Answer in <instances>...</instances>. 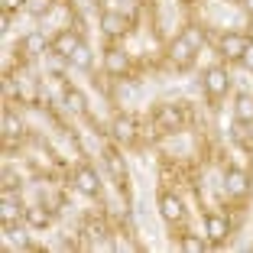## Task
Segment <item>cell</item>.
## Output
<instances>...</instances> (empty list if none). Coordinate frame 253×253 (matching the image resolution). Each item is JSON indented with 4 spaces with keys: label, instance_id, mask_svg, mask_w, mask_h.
Segmentation results:
<instances>
[{
    "label": "cell",
    "instance_id": "9a60e30c",
    "mask_svg": "<svg viewBox=\"0 0 253 253\" xmlns=\"http://www.w3.org/2000/svg\"><path fill=\"white\" fill-rule=\"evenodd\" d=\"M68 62H72L75 68H82V72H88L91 65H94V52H91V45L88 42H82L78 49H75L72 55H68Z\"/></svg>",
    "mask_w": 253,
    "mask_h": 253
},
{
    "label": "cell",
    "instance_id": "603a6c76",
    "mask_svg": "<svg viewBox=\"0 0 253 253\" xmlns=\"http://www.w3.org/2000/svg\"><path fill=\"white\" fill-rule=\"evenodd\" d=\"M13 188H20V175L13 169H3V192H13Z\"/></svg>",
    "mask_w": 253,
    "mask_h": 253
},
{
    "label": "cell",
    "instance_id": "e0dca14e",
    "mask_svg": "<svg viewBox=\"0 0 253 253\" xmlns=\"http://www.w3.org/2000/svg\"><path fill=\"white\" fill-rule=\"evenodd\" d=\"M172 59L179 62V65H188V62L195 59V49H192V45H188L185 39L179 36V39H175V42H172Z\"/></svg>",
    "mask_w": 253,
    "mask_h": 253
},
{
    "label": "cell",
    "instance_id": "5bb4252c",
    "mask_svg": "<svg viewBox=\"0 0 253 253\" xmlns=\"http://www.w3.org/2000/svg\"><path fill=\"white\" fill-rule=\"evenodd\" d=\"M62 101H65V111L68 114H84V111H88V101H84V94L78 88H65Z\"/></svg>",
    "mask_w": 253,
    "mask_h": 253
},
{
    "label": "cell",
    "instance_id": "30bf717a",
    "mask_svg": "<svg viewBox=\"0 0 253 253\" xmlns=\"http://www.w3.org/2000/svg\"><path fill=\"white\" fill-rule=\"evenodd\" d=\"M159 214L166 217V221H182V217H185V208H182V201L175 198V195H163V198H159Z\"/></svg>",
    "mask_w": 253,
    "mask_h": 253
},
{
    "label": "cell",
    "instance_id": "484cf974",
    "mask_svg": "<svg viewBox=\"0 0 253 253\" xmlns=\"http://www.w3.org/2000/svg\"><path fill=\"white\" fill-rule=\"evenodd\" d=\"M0 30H3V33L10 30V13H3V16H0Z\"/></svg>",
    "mask_w": 253,
    "mask_h": 253
},
{
    "label": "cell",
    "instance_id": "ffe728a7",
    "mask_svg": "<svg viewBox=\"0 0 253 253\" xmlns=\"http://www.w3.org/2000/svg\"><path fill=\"white\" fill-rule=\"evenodd\" d=\"M0 126H3V133H7V136H20V130H23L20 117H13L10 111H3V120H0Z\"/></svg>",
    "mask_w": 253,
    "mask_h": 253
},
{
    "label": "cell",
    "instance_id": "7c38bea8",
    "mask_svg": "<svg viewBox=\"0 0 253 253\" xmlns=\"http://www.w3.org/2000/svg\"><path fill=\"white\" fill-rule=\"evenodd\" d=\"M126 65H130V59H126L124 49H107V52H104V68L111 75H124Z\"/></svg>",
    "mask_w": 253,
    "mask_h": 253
},
{
    "label": "cell",
    "instance_id": "5b68a950",
    "mask_svg": "<svg viewBox=\"0 0 253 253\" xmlns=\"http://www.w3.org/2000/svg\"><path fill=\"white\" fill-rule=\"evenodd\" d=\"M23 221L30 224L33 231H45L52 224V211L45 208V205H30V208H23Z\"/></svg>",
    "mask_w": 253,
    "mask_h": 253
},
{
    "label": "cell",
    "instance_id": "ac0fdd59",
    "mask_svg": "<svg viewBox=\"0 0 253 253\" xmlns=\"http://www.w3.org/2000/svg\"><path fill=\"white\" fill-rule=\"evenodd\" d=\"M23 49H26L30 55H39V52H45V49H49V42H45L42 33H30V36L23 39Z\"/></svg>",
    "mask_w": 253,
    "mask_h": 253
},
{
    "label": "cell",
    "instance_id": "cb8c5ba5",
    "mask_svg": "<svg viewBox=\"0 0 253 253\" xmlns=\"http://www.w3.org/2000/svg\"><path fill=\"white\" fill-rule=\"evenodd\" d=\"M3 13H16V10H26V0H0Z\"/></svg>",
    "mask_w": 253,
    "mask_h": 253
},
{
    "label": "cell",
    "instance_id": "277c9868",
    "mask_svg": "<svg viewBox=\"0 0 253 253\" xmlns=\"http://www.w3.org/2000/svg\"><path fill=\"white\" fill-rule=\"evenodd\" d=\"M224 192L234 195V198H244V195L250 192V175H247L244 169H227V175H224Z\"/></svg>",
    "mask_w": 253,
    "mask_h": 253
},
{
    "label": "cell",
    "instance_id": "4316f807",
    "mask_svg": "<svg viewBox=\"0 0 253 253\" xmlns=\"http://www.w3.org/2000/svg\"><path fill=\"white\" fill-rule=\"evenodd\" d=\"M244 3H247V10H250V13H253V0H244Z\"/></svg>",
    "mask_w": 253,
    "mask_h": 253
},
{
    "label": "cell",
    "instance_id": "d6986e66",
    "mask_svg": "<svg viewBox=\"0 0 253 253\" xmlns=\"http://www.w3.org/2000/svg\"><path fill=\"white\" fill-rule=\"evenodd\" d=\"M182 39H185V42L192 45L195 52H201V45H205V33H201L198 26H185V33H182Z\"/></svg>",
    "mask_w": 253,
    "mask_h": 253
},
{
    "label": "cell",
    "instance_id": "3957f363",
    "mask_svg": "<svg viewBox=\"0 0 253 253\" xmlns=\"http://www.w3.org/2000/svg\"><path fill=\"white\" fill-rule=\"evenodd\" d=\"M75 188L82 195H88V198H97L101 195V179H97V172L91 169V166H82V169L75 172Z\"/></svg>",
    "mask_w": 253,
    "mask_h": 253
},
{
    "label": "cell",
    "instance_id": "d4e9b609",
    "mask_svg": "<svg viewBox=\"0 0 253 253\" xmlns=\"http://www.w3.org/2000/svg\"><path fill=\"white\" fill-rule=\"evenodd\" d=\"M240 62L253 72V42H247V52H244V59H240Z\"/></svg>",
    "mask_w": 253,
    "mask_h": 253
},
{
    "label": "cell",
    "instance_id": "7a4b0ae2",
    "mask_svg": "<svg viewBox=\"0 0 253 253\" xmlns=\"http://www.w3.org/2000/svg\"><path fill=\"white\" fill-rule=\"evenodd\" d=\"M82 42H84V39L78 36L75 30H62V33H55V36L49 39V52H52V55H65V59H68Z\"/></svg>",
    "mask_w": 253,
    "mask_h": 253
},
{
    "label": "cell",
    "instance_id": "8fae6325",
    "mask_svg": "<svg viewBox=\"0 0 253 253\" xmlns=\"http://www.w3.org/2000/svg\"><path fill=\"white\" fill-rule=\"evenodd\" d=\"M104 163H107V169H111V175L117 179V185L126 188V166H124V156H120V153H114V149H107V153H104Z\"/></svg>",
    "mask_w": 253,
    "mask_h": 253
},
{
    "label": "cell",
    "instance_id": "7402d4cb",
    "mask_svg": "<svg viewBox=\"0 0 253 253\" xmlns=\"http://www.w3.org/2000/svg\"><path fill=\"white\" fill-rule=\"evenodd\" d=\"M179 244H182V250H188V253H201V250H205V240L195 237V234H185Z\"/></svg>",
    "mask_w": 253,
    "mask_h": 253
},
{
    "label": "cell",
    "instance_id": "4fadbf2b",
    "mask_svg": "<svg viewBox=\"0 0 253 253\" xmlns=\"http://www.w3.org/2000/svg\"><path fill=\"white\" fill-rule=\"evenodd\" d=\"M133 126H136V124H133V117H124V114H120V117H114V124H111V133L117 136L120 143H130V140H133V133H136Z\"/></svg>",
    "mask_w": 253,
    "mask_h": 253
},
{
    "label": "cell",
    "instance_id": "44dd1931",
    "mask_svg": "<svg viewBox=\"0 0 253 253\" xmlns=\"http://www.w3.org/2000/svg\"><path fill=\"white\" fill-rule=\"evenodd\" d=\"M52 10V0H26V13L30 16H45Z\"/></svg>",
    "mask_w": 253,
    "mask_h": 253
},
{
    "label": "cell",
    "instance_id": "9c48e42d",
    "mask_svg": "<svg viewBox=\"0 0 253 253\" xmlns=\"http://www.w3.org/2000/svg\"><path fill=\"white\" fill-rule=\"evenodd\" d=\"M205 231H208L211 244H224V240H227V217L208 214V217H205Z\"/></svg>",
    "mask_w": 253,
    "mask_h": 253
},
{
    "label": "cell",
    "instance_id": "6da1fadb",
    "mask_svg": "<svg viewBox=\"0 0 253 253\" xmlns=\"http://www.w3.org/2000/svg\"><path fill=\"white\" fill-rule=\"evenodd\" d=\"M201 84H205V91H208L211 97H221V94H227V88H231V75L224 72L221 65H211L208 72H205V78H201Z\"/></svg>",
    "mask_w": 253,
    "mask_h": 253
},
{
    "label": "cell",
    "instance_id": "2e32d148",
    "mask_svg": "<svg viewBox=\"0 0 253 253\" xmlns=\"http://www.w3.org/2000/svg\"><path fill=\"white\" fill-rule=\"evenodd\" d=\"M234 117L237 124H253V97L250 94H240L237 104H234Z\"/></svg>",
    "mask_w": 253,
    "mask_h": 253
},
{
    "label": "cell",
    "instance_id": "52a82bcc",
    "mask_svg": "<svg viewBox=\"0 0 253 253\" xmlns=\"http://www.w3.org/2000/svg\"><path fill=\"white\" fill-rule=\"evenodd\" d=\"M101 30L107 33V36H124L130 26H126V16L124 13H117V10H107V13H101Z\"/></svg>",
    "mask_w": 253,
    "mask_h": 253
},
{
    "label": "cell",
    "instance_id": "8992f818",
    "mask_svg": "<svg viewBox=\"0 0 253 253\" xmlns=\"http://www.w3.org/2000/svg\"><path fill=\"white\" fill-rule=\"evenodd\" d=\"M0 221H3V231H13L20 221V198H13V192H7L0 201Z\"/></svg>",
    "mask_w": 253,
    "mask_h": 253
},
{
    "label": "cell",
    "instance_id": "ba28073f",
    "mask_svg": "<svg viewBox=\"0 0 253 253\" xmlns=\"http://www.w3.org/2000/svg\"><path fill=\"white\" fill-rule=\"evenodd\" d=\"M247 42H250V39H244L240 33H227V36L221 39V55H227V59H244Z\"/></svg>",
    "mask_w": 253,
    "mask_h": 253
}]
</instances>
